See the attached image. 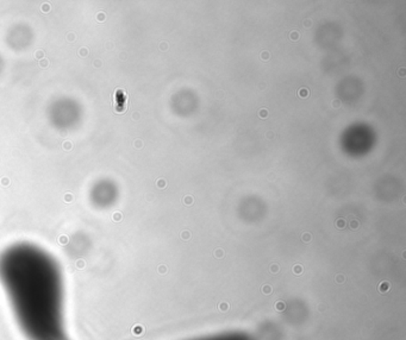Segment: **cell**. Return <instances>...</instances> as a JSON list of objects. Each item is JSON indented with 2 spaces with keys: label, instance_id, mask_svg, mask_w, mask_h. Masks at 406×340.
I'll use <instances>...</instances> for the list:
<instances>
[{
  "label": "cell",
  "instance_id": "obj_1",
  "mask_svg": "<svg viewBox=\"0 0 406 340\" xmlns=\"http://www.w3.org/2000/svg\"><path fill=\"white\" fill-rule=\"evenodd\" d=\"M0 285L25 340H71L67 289L59 262L32 243L0 253Z\"/></svg>",
  "mask_w": 406,
  "mask_h": 340
},
{
  "label": "cell",
  "instance_id": "obj_2",
  "mask_svg": "<svg viewBox=\"0 0 406 340\" xmlns=\"http://www.w3.org/2000/svg\"><path fill=\"white\" fill-rule=\"evenodd\" d=\"M308 95L309 91L306 90V88H302V90H300L299 97H303V98H305V97H308Z\"/></svg>",
  "mask_w": 406,
  "mask_h": 340
},
{
  "label": "cell",
  "instance_id": "obj_3",
  "mask_svg": "<svg viewBox=\"0 0 406 340\" xmlns=\"http://www.w3.org/2000/svg\"><path fill=\"white\" fill-rule=\"evenodd\" d=\"M267 115H269V112H267V110H261L260 111L261 118H266Z\"/></svg>",
  "mask_w": 406,
  "mask_h": 340
},
{
  "label": "cell",
  "instance_id": "obj_4",
  "mask_svg": "<svg viewBox=\"0 0 406 340\" xmlns=\"http://www.w3.org/2000/svg\"><path fill=\"white\" fill-rule=\"evenodd\" d=\"M298 37H299V35H298V32L297 31L291 32V40H298Z\"/></svg>",
  "mask_w": 406,
  "mask_h": 340
},
{
  "label": "cell",
  "instance_id": "obj_5",
  "mask_svg": "<svg viewBox=\"0 0 406 340\" xmlns=\"http://www.w3.org/2000/svg\"><path fill=\"white\" fill-rule=\"evenodd\" d=\"M261 57H262V59H269V52H262V54H261Z\"/></svg>",
  "mask_w": 406,
  "mask_h": 340
},
{
  "label": "cell",
  "instance_id": "obj_6",
  "mask_svg": "<svg viewBox=\"0 0 406 340\" xmlns=\"http://www.w3.org/2000/svg\"><path fill=\"white\" fill-rule=\"evenodd\" d=\"M332 105H334V106L335 107L341 106V103L339 104V100H335V101H334V104H332Z\"/></svg>",
  "mask_w": 406,
  "mask_h": 340
},
{
  "label": "cell",
  "instance_id": "obj_7",
  "mask_svg": "<svg viewBox=\"0 0 406 340\" xmlns=\"http://www.w3.org/2000/svg\"><path fill=\"white\" fill-rule=\"evenodd\" d=\"M400 71H402V73H400V76H404V69H400Z\"/></svg>",
  "mask_w": 406,
  "mask_h": 340
}]
</instances>
